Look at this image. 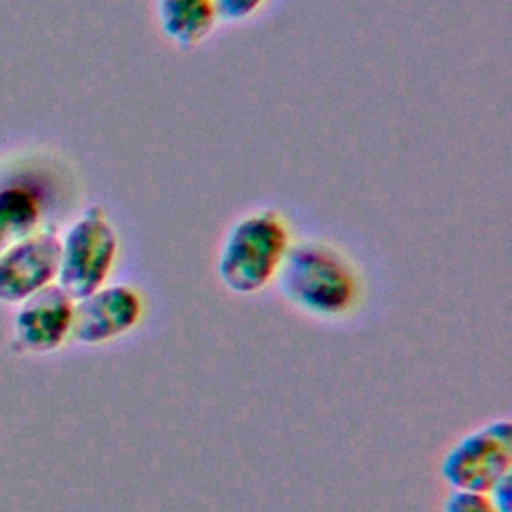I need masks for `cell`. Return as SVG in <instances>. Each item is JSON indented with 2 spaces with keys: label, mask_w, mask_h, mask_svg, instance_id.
<instances>
[{
  "label": "cell",
  "mask_w": 512,
  "mask_h": 512,
  "mask_svg": "<svg viewBox=\"0 0 512 512\" xmlns=\"http://www.w3.org/2000/svg\"><path fill=\"white\" fill-rule=\"evenodd\" d=\"M40 222L38 198L26 188L0 190V254L36 232Z\"/></svg>",
  "instance_id": "obj_9"
},
{
  "label": "cell",
  "mask_w": 512,
  "mask_h": 512,
  "mask_svg": "<svg viewBox=\"0 0 512 512\" xmlns=\"http://www.w3.org/2000/svg\"><path fill=\"white\" fill-rule=\"evenodd\" d=\"M60 238L54 232H32L0 254V302L20 304L56 282Z\"/></svg>",
  "instance_id": "obj_6"
},
{
  "label": "cell",
  "mask_w": 512,
  "mask_h": 512,
  "mask_svg": "<svg viewBox=\"0 0 512 512\" xmlns=\"http://www.w3.org/2000/svg\"><path fill=\"white\" fill-rule=\"evenodd\" d=\"M74 300L54 282L20 302L14 318L18 342L30 352H52L72 328Z\"/></svg>",
  "instance_id": "obj_7"
},
{
  "label": "cell",
  "mask_w": 512,
  "mask_h": 512,
  "mask_svg": "<svg viewBox=\"0 0 512 512\" xmlns=\"http://www.w3.org/2000/svg\"><path fill=\"white\" fill-rule=\"evenodd\" d=\"M274 282L294 308L328 320L352 312L360 296V278L348 256L314 238L290 244Z\"/></svg>",
  "instance_id": "obj_1"
},
{
  "label": "cell",
  "mask_w": 512,
  "mask_h": 512,
  "mask_svg": "<svg viewBox=\"0 0 512 512\" xmlns=\"http://www.w3.org/2000/svg\"><path fill=\"white\" fill-rule=\"evenodd\" d=\"M218 10V20L226 24H240L252 18L266 0H214Z\"/></svg>",
  "instance_id": "obj_11"
},
{
  "label": "cell",
  "mask_w": 512,
  "mask_h": 512,
  "mask_svg": "<svg viewBox=\"0 0 512 512\" xmlns=\"http://www.w3.org/2000/svg\"><path fill=\"white\" fill-rule=\"evenodd\" d=\"M154 8L162 36L184 50L202 44L220 22L214 0H154Z\"/></svg>",
  "instance_id": "obj_8"
},
{
  "label": "cell",
  "mask_w": 512,
  "mask_h": 512,
  "mask_svg": "<svg viewBox=\"0 0 512 512\" xmlns=\"http://www.w3.org/2000/svg\"><path fill=\"white\" fill-rule=\"evenodd\" d=\"M118 256V234L102 208L86 210L60 240L56 284L72 298H84L108 284Z\"/></svg>",
  "instance_id": "obj_3"
},
{
  "label": "cell",
  "mask_w": 512,
  "mask_h": 512,
  "mask_svg": "<svg viewBox=\"0 0 512 512\" xmlns=\"http://www.w3.org/2000/svg\"><path fill=\"white\" fill-rule=\"evenodd\" d=\"M442 512H498L488 494L452 490L442 504Z\"/></svg>",
  "instance_id": "obj_10"
},
{
  "label": "cell",
  "mask_w": 512,
  "mask_h": 512,
  "mask_svg": "<svg viewBox=\"0 0 512 512\" xmlns=\"http://www.w3.org/2000/svg\"><path fill=\"white\" fill-rule=\"evenodd\" d=\"M440 476L450 490L482 494L512 476L510 420H490L458 438L440 462Z\"/></svg>",
  "instance_id": "obj_4"
},
{
  "label": "cell",
  "mask_w": 512,
  "mask_h": 512,
  "mask_svg": "<svg viewBox=\"0 0 512 512\" xmlns=\"http://www.w3.org/2000/svg\"><path fill=\"white\" fill-rule=\"evenodd\" d=\"M510 478H512V476H508L506 480H502L498 486H494V488L488 492V496H490V500L494 502V506H496L498 512H512Z\"/></svg>",
  "instance_id": "obj_12"
},
{
  "label": "cell",
  "mask_w": 512,
  "mask_h": 512,
  "mask_svg": "<svg viewBox=\"0 0 512 512\" xmlns=\"http://www.w3.org/2000/svg\"><path fill=\"white\" fill-rule=\"evenodd\" d=\"M144 314L142 294L128 284H104L74 300L70 336L82 344H106L138 326Z\"/></svg>",
  "instance_id": "obj_5"
},
{
  "label": "cell",
  "mask_w": 512,
  "mask_h": 512,
  "mask_svg": "<svg viewBox=\"0 0 512 512\" xmlns=\"http://www.w3.org/2000/svg\"><path fill=\"white\" fill-rule=\"evenodd\" d=\"M292 244L290 228L276 210H258L238 218L224 234L216 258L222 286L250 296L274 282Z\"/></svg>",
  "instance_id": "obj_2"
}]
</instances>
